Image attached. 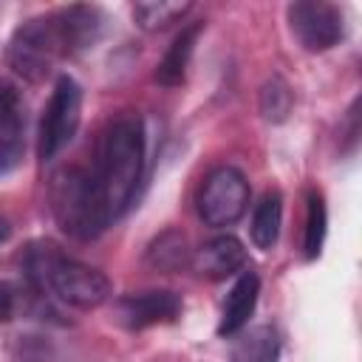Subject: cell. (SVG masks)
<instances>
[{
	"mask_svg": "<svg viewBox=\"0 0 362 362\" xmlns=\"http://www.w3.org/2000/svg\"><path fill=\"white\" fill-rule=\"evenodd\" d=\"M246 246L235 238V235H215L206 243H201L192 257L189 266L195 269L198 277L206 280H226L235 272H240L246 266Z\"/></svg>",
	"mask_w": 362,
	"mask_h": 362,
	"instance_id": "obj_10",
	"label": "cell"
},
{
	"mask_svg": "<svg viewBox=\"0 0 362 362\" xmlns=\"http://www.w3.org/2000/svg\"><path fill=\"white\" fill-rule=\"evenodd\" d=\"M189 257H192L189 240H187V235H184L181 229H175V226L158 232V235L150 240L147 252H144V263H147L150 269H156V272H178V269H184V266L189 263Z\"/></svg>",
	"mask_w": 362,
	"mask_h": 362,
	"instance_id": "obj_14",
	"label": "cell"
},
{
	"mask_svg": "<svg viewBox=\"0 0 362 362\" xmlns=\"http://www.w3.org/2000/svg\"><path fill=\"white\" fill-rule=\"evenodd\" d=\"M232 362H280V334L272 325H252L249 331L235 334Z\"/></svg>",
	"mask_w": 362,
	"mask_h": 362,
	"instance_id": "obj_15",
	"label": "cell"
},
{
	"mask_svg": "<svg viewBox=\"0 0 362 362\" xmlns=\"http://www.w3.org/2000/svg\"><path fill=\"white\" fill-rule=\"evenodd\" d=\"M249 195L252 189L246 175L232 164H221L209 170L198 187V198H195L198 218L215 229L232 226L249 209Z\"/></svg>",
	"mask_w": 362,
	"mask_h": 362,
	"instance_id": "obj_6",
	"label": "cell"
},
{
	"mask_svg": "<svg viewBox=\"0 0 362 362\" xmlns=\"http://www.w3.org/2000/svg\"><path fill=\"white\" fill-rule=\"evenodd\" d=\"M25 362H34V359H25Z\"/></svg>",
	"mask_w": 362,
	"mask_h": 362,
	"instance_id": "obj_22",
	"label": "cell"
},
{
	"mask_svg": "<svg viewBox=\"0 0 362 362\" xmlns=\"http://www.w3.org/2000/svg\"><path fill=\"white\" fill-rule=\"evenodd\" d=\"M23 274L34 294H54L74 308H99L110 300V280L105 272L65 255L54 240H34L25 246Z\"/></svg>",
	"mask_w": 362,
	"mask_h": 362,
	"instance_id": "obj_1",
	"label": "cell"
},
{
	"mask_svg": "<svg viewBox=\"0 0 362 362\" xmlns=\"http://www.w3.org/2000/svg\"><path fill=\"white\" fill-rule=\"evenodd\" d=\"M201 28H204L201 23H189L173 37V42L167 45L164 57L156 65V82L158 85L178 88L187 79V68H189V59H192V51H195V40H198Z\"/></svg>",
	"mask_w": 362,
	"mask_h": 362,
	"instance_id": "obj_13",
	"label": "cell"
},
{
	"mask_svg": "<svg viewBox=\"0 0 362 362\" xmlns=\"http://www.w3.org/2000/svg\"><path fill=\"white\" fill-rule=\"evenodd\" d=\"M57 17H59V25H62L71 54L90 48L99 40L102 25H105V14L96 6H85V3L62 6V8H57Z\"/></svg>",
	"mask_w": 362,
	"mask_h": 362,
	"instance_id": "obj_12",
	"label": "cell"
},
{
	"mask_svg": "<svg viewBox=\"0 0 362 362\" xmlns=\"http://www.w3.org/2000/svg\"><path fill=\"white\" fill-rule=\"evenodd\" d=\"M8 238H11V223L6 215H0V243H6Z\"/></svg>",
	"mask_w": 362,
	"mask_h": 362,
	"instance_id": "obj_21",
	"label": "cell"
},
{
	"mask_svg": "<svg viewBox=\"0 0 362 362\" xmlns=\"http://www.w3.org/2000/svg\"><path fill=\"white\" fill-rule=\"evenodd\" d=\"M79 119H82V88L74 76L59 74L40 119V133H37L40 161L57 158L71 144V139L79 130Z\"/></svg>",
	"mask_w": 362,
	"mask_h": 362,
	"instance_id": "obj_5",
	"label": "cell"
},
{
	"mask_svg": "<svg viewBox=\"0 0 362 362\" xmlns=\"http://www.w3.org/2000/svg\"><path fill=\"white\" fill-rule=\"evenodd\" d=\"M25 153V102L11 82H0V175L11 173Z\"/></svg>",
	"mask_w": 362,
	"mask_h": 362,
	"instance_id": "obj_9",
	"label": "cell"
},
{
	"mask_svg": "<svg viewBox=\"0 0 362 362\" xmlns=\"http://www.w3.org/2000/svg\"><path fill=\"white\" fill-rule=\"evenodd\" d=\"M291 105H294V93L291 88L286 85V79L280 76H272L263 90H260V113L269 119V122H283L288 113H291Z\"/></svg>",
	"mask_w": 362,
	"mask_h": 362,
	"instance_id": "obj_19",
	"label": "cell"
},
{
	"mask_svg": "<svg viewBox=\"0 0 362 362\" xmlns=\"http://www.w3.org/2000/svg\"><path fill=\"white\" fill-rule=\"evenodd\" d=\"M20 286L11 280H0V325L11 322L14 314L20 311Z\"/></svg>",
	"mask_w": 362,
	"mask_h": 362,
	"instance_id": "obj_20",
	"label": "cell"
},
{
	"mask_svg": "<svg viewBox=\"0 0 362 362\" xmlns=\"http://www.w3.org/2000/svg\"><path fill=\"white\" fill-rule=\"evenodd\" d=\"M184 303L170 288H147L127 291L113 300V320L127 331H144L150 325L173 322L181 314Z\"/></svg>",
	"mask_w": 362,
	"mask_h": 362,
	"instance_id": "obj_8",
	"label": "cell"
},
{
	"mask_svg": "<svg viewBox=\"0 0 362 362\" xmlns=\"http://www.w3.org/2000/svg\"><path fill=\"white\" fill-rule=\"evenodd\" d=\"M280 223H283V195L277 189H269L263 192V198L255 204V212H252V223H249L252 243L269 252L277 243Z\"/></svg>",
	"mask_w": 362,
	"mask_h": 362,
	"instance_id": "obj_16",
	"label": "cell"
},
{
	"mask_svg": "<svg viewBox=\"0 0 362 362\" xmlns=\"http://www.w3.org/2000/svg\"><path fill=\"white\" fill-rule=\"evenodd\" d=\"M189 11H192V3H181V0H147V3H136L133 6V20L144 31H161V28L184 20Z\"/></svg>",
	"mask_w": 362,
	"mask_h": 362,
	"instance_id": "obj_17",
	"label": "cell"
},
{
	"mask_svg": "<svg viewBox=\"0 0 362 362\" xmlns=\"http://www.w3.org/2000/svg\"><path fill=\"white\" fill-rule=\"evenodd\" d=\"M48 201L57 226L76 240H96L113 221L93 170L71 164L51 175Z\"/></svg>",
	"mask_w": 362,
	"mask_h": 362,
	"instance_id": "obj_3",
	"label": "cell"
},
{
	"mask_svg": "<svg viewBox=\"0 0 362 362\" xmlns=\"http://www.w3.org/2000/svg\"><path fill=\"white\" fill-rule=\"evenodd\" d=\"M286 20L305 51H328L345 37L342 11L325 0H294L286 6Z\"/></svg>",
	"mask_w": 362,
	"mask_h": 362,
	"instance_id": "obj_7",
	"label": "cell"
},
{
	"mask_svg": "<svg viewBox=\"0 0 362 362\" xmlns=\"http://www.w3.org/2000/svg\"><path fill=\"white\" fill-rule=\"evenodd\" d=\"M257 294H260V277L249 269L235 280V286L229 288V294L223 300L221 322H218V334L221 337H235V334H240L246 328L249 317L255 314Z\"/></svg>",
	"mask_w": 362,
	"mask_h": 362,
	"instance_id": "obj_11",
	"label": "cell"
},
{
	"mask_svg": "<svg viewBox=\"0 0 362 362\" xmlns=\"http://www.w3.org/2000/svg\"><path fill=\"white\" fill-rule=\"evenodd\" d=\"M68 54V40L62 34L57 11L20 23L6 45L8 68L25 82H42L54 71V65Z\"/></svg>",
	"mask_w": 362,
	"mask_h": 362,
	"instance_id": "obj_4",
	"label": "cell"
},
{
	"mask_svg": "<svg viewBox=\"0 0 362 362\" xmlns=\"http://www.w3.org/2000/svg\"><path fill=\"white\" fill-rule=\"evenodd\" d=\"M325 226H328L325 198L320 189H308L305 192V235H303V252L308 260L320 257L322 240H325Z\"/></svg>",
	"mask_w": 362,
	"mask_h": 362,
	"instance_id": "obj_18",
	"label": "cell"
},
{
	"mask_svg": "<svg viewBox=\"0 0 362 362\" xmlns=\"http://www.w3.org/2000/svg\"><path fill=\"white\" fill-rule=\"evenodd\" d=\"M144 124L139 116L113 119L99 139L96 164L90 170L113 221L122 218L139 195L144 178Z\"/></svg>",
	"mask_w": 362,
	"mask_h": 362,
	"instance_id": "obj_2",
	"label": "cell"
}]
</instances>
